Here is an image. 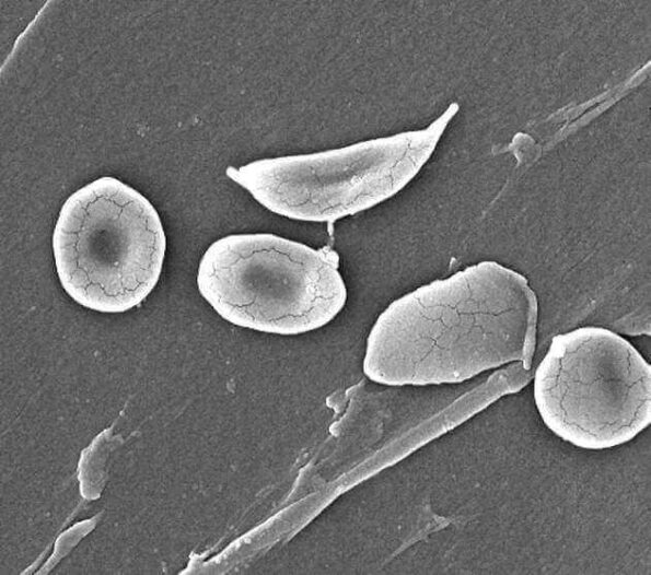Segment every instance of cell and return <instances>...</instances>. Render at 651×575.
I'll use <instances>...</instances> for the list:
<instances>
[{
	"label": "cell",
	"mask_w": 651,
	"mask_h": 575,
	"mask_svg": "<svg viewBox=\"0 0 651 575\" xmlns=\"http://www.w3.org/2000/svg\"><path fill=\"white\" fill-rule=\"evenodd\" d=\"M429 126L323 152L257 160L226 175L267 210L298 221L334 222L392 198L431 157L458 112Z\"/></svg>",
	"instance_id": "cell-4"
},
{
	"label": "cell",
	"mask_w": 651,
	"mask_h": 575,
	"mask_svg": "<svg viewBox=\"0 0 651 575\" xmlns=\"http://www.w3.org/2000/svg\"><path fill=\"white\" fill-rule=\"evenodd\" d=\"M651 369L624 337L596 326L556 335L533 377L545 426L582 449L633 439L651 422Z\"/></svg>",
	"instance_id": "cell-5"
},
{
	"label": "cell",
	"mask_w": 651,
	"mask_h": 575,
	"mask_svg": "<svg viewBox=\"0 0 651 575\" xmlns=\"http://www.w3.org/2000/svg\"><path fill=\"white\" fill-rule=\"evenodd\" d=\"M166 236L153 204L103 176L72 192L53 232L56 272L79 305L104 314L140 305L159 282Z\"/></svg>",
	"instance_id": "cell-2"
},
{
	"label": "cell",
	"mask_w": 651,
	"mask_h": 575,
	"mask_svg": "<svg viewBox=\"0 0 651 575\" xmlns=\"http://www.w3.org/2000/svg\"><path fill=\"white\" fill-rule=\"evenodd\" d=\"M538 301L527 279L480 261L393 301L365 344L363 372L385 386L463 384L511 363L531 368Z\"/></svg>",
	"instance_id": "cell-1"
},
{
	"label": "cell",
	"mask_w": 651,
	"mask_h": 575,
	"mask_svg": "<svg viewBox=\"0 0 651 575\" xmlns=\"http://www.w3.org/2000/svg\"><path fill=\"white\" fill-rule=\"evenodd\" d=\"M197 288L228 322L294 336L330 322L347 290L337 256L275 234H231L204 253Z\"/></svg>",
	"instance_id": "cell-3"
}]
</instances>
